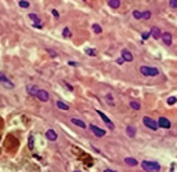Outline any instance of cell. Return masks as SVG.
I'll list each match as a JSON object with an SVG mask.
<instances>
[{
    "instance_id": "6da1fadb",
    "label": "cell",
    "mask_w": 177,
    "mask_h": 172,
    "mask_svg": "<svg viewBox=\"0 0 177 172\" xmlns=\"http://www.w3.org/2000/svg\"><path fill=\"white\" fill-rule=\"evenodd\" d=\"M141 168L145 172H159L161 171V165L155 161H143L141 163Z\"/></svg>"
},
{
    "instance_id": "7a4b0ae2",
    "label": "cell",
    "mask_w": 177,
    "mask_h": 172,
    "mask_svg": "<svg viewBox=\"0 0 177 172\" xmlns=\"http://www.w3.org/2000/svg\"><path fill=\"white\" fill-rule=\"evenodd\" d=\"M140 72L143 76H158L159 70L156 68H150V66H141Z\"/></svg>"
},
{
    "instance_id": "3957f363",
    "label": "cell",
    "mask_w": 177,
    "mask_h": 172,
    "mask_svg": "<svg viewBox=\"0 0 177 172\" xmlns=\"http://www.w3.org/2000/svg\"><path fill=\"white\" fill-rule=\"evenodd\" d=\"M0 84L4 87V88H7V90H13L14 88V83L10 81L9 77L6 76L4 73H0Z\"/></svg>"
},
{
    "instance_id": "277c9868",
    "label": "cell",
    "mask_w": 177,
    "mask_h": 172,
    "mask_svg": "<svg viewBox=\"0 0 177 172\" xmlns=\"http://www.w3.org/2000/svg\"><path fill=\"white\" fill-rule=\"evenodd\" d=\"M143 121H144V124H145V127H148L150 130H152V131H156L158 130V122L155 121V120H152L151 117H144L143 118Z\"/></svg>"
},
{
    "instance_id": "5b68a950",
    "label": "cell",
    "mask_w": 177,
    "mask_h": 172,
    "mask_svg": "<svg viewBox=\"0 0 177 172\" xmlns=\"http://www.w3.org/2000/svg\"><path fill=\"white\" fill-rule=\"evenodd\" d=\"M36 98L39 101H42V102H47V101L50 99V95H49V92L46 90H39L36 94Z\"/></svg>"
},
{
    "instance_id": "8992f818",
    "label": "cell",
    "mask_w": 177,
    "mask_h": 172,
    "mask_svg": "<svg viewBox=\"0 0 177 172\" xmlns=\"http://www.w3.org/2000/svg\"><path fill=\"white\" fill-rule=\"evenodd\" d=\"M97 113H98V116H100V117L102 118V120H104V122H105V124H107V125L109 127V130H114V128H115L114 122L111 121V120H109V118L107 117V116H105V114L102 113V112H100V110H97Z\"/></svg>"
},
{
    "instance_id": "52a82bcc",
    "label": "cell",
    "mask_w": 177,
    "mask_h": 172,
    "mask_svg": "<svg viewBox=\"0 0 177 172\" xmlns=\"http://www.w3.org/2000/svg\"><path fill=\"white\" fill-rule=\"evenodd\" d=\"M90 130H91V132H93L95 136H98V138H101V136L105 135L104 130H101V128H98V127H95L94 124H91V125H90Z\"/></svg>"
},
{
    "instance_id": "ba28073f",
    "label": "cell",
    "mask_w": 177,
    "mask_h": 172,
    "mask_svg": "<svg viewBox=\"0 0 177 172\" xmlns=\"http://www.w3.org/2000/svg\"><path fill=\"white\" fill-rule=\"evenodd\" d=\"M158 125L159 127H162V128H170L172 127V122L169 121L166 117H161L158 120Z\"/></svg>"
},
{
    "instance_id": "9c48e42d",
    "label": "cell",
    "mask_w": 177,
    "mask_h": 172,
    "mask_svg": "<svg viewBox=\"0 0 177 172\" xmlns=\"http://www.w3.org/2000/svg\"><path fill=\"white\" fill-rule=\"evenodd\" d=\"M122 58H123V61H126V62H132L133 54L129 50H122Z\"/></svg>"
},
{
    "instance_id": "30bf717a",
    "label": "cell",
    "mask_w": 177,
    "mask_h": 172,
    "mask_svg": "<svg viewBox=\"0 0 177 172\" xmlns=\"http://www.w3.org/2000/svg\"><path fill=\"white\" fill-rule=\"evenodd\" d=\"M46 138L49 140H51V142H54V140H57L58 135H57V132H55L54 130H49V131L46 132Z\"/></svg>"
},
{
    "instance_id": "8fae6325",
    "label": "cell",
    "mask_w": 177,
    "mask_h": 172,
    "mask_svg": "<svg viewBox=\"0 0 177 172\" xmlns=\"http://www.w3.org/2000/svg\"><path fill=\"white\" fill-rule=\"evenodd\" d=\"M161 39L163 40V43H165L166 45H170V44H172V35H170V33H168V32L162 33Z\"/></svg>"
},
{
    "instance_id": "7c38bea8",
    "label": "cell",
    "mask_w": 177,
    "mask_h": 172,
    "mask_svg": "<svg viewBox=\"0 0 177 172\" xmlns=\"http://www.w3.org/2000/svg\"><path fill=\"white\" fill-rule=\"evenodd\" d=\"M151 36L154 37V39H161V36H162V33H161V30H159L158 26H152L151 28Z\"/></svg>"
},
{
    "instance_id": "4fadbf2b",
    "label": "cell",
    "mask_w": 177,
    "mask_h": 172,
    "mask_svg": "<svg viewBox=\"0 0 177 172\" xmlns=\"http://www.w3.org/2000/svg\"><path fill=\"white\" fill-rule=\"evenodd\" d=\"M27 91H28V94H29V95L36 96V94H37V91H39V88H37L36 86H28V87H27Z\"/></svg>"
},
{
    "instance_id": "5bb4252c",
    "label": "cell",
    "mask_w": 177,
    "mask_h": 172,
    "mask_svg": "<svg viewBox=\"0 0 177 172\" xmlns=\"http://www.w3.org/2000/svg\"><path fill=\"white\" fill-rule=\"evenodd\" d=\"M71 122H72V124H75V125H77V127L83 128V130L86 128V122L82 121V120H79V118H72V120H71Z\"/></svg>"
},
{
    "instance_id": "9a60e30c",
    "label": "cell",
    "mask_w": 177,
    "mask_h": 172,
    "mask_svg": "<svg viewBox=\"0 0 177 172\" xmlns=\"http://www.w3.org/2000/svg\"><path fill=\"white\" fill-rule=\"evenodd\" d=\"M125 163H126L129 167H136L137 164H138V161L134 160V159H132V157H126V159H125Z\"/></svg>"
},
{
    "instance_id": "2e32d148",
    "label": "cell",
    "mask_w": 177,
    "mask_h": 172,
    "mask_svg": "<svg viewBox=\"0 0 177 172\" xmlns=\"http://www.w3.org/2000/svg\"><path fill=\"white\" fill-rule=\"evenodd\" d=\"M126 132H127V135L130 136V138H134V136H136V128L132 127V125H129V127L126 128Z\"/></svg>"
},
{
    "instance_id": "e0dca14e",
    "label": "cell",
    "mask_w": 177,
    "mask_h": 172,
    "mask_svg": "<svg viewBox=\"0 0 177 172\" xmlns=\"http://www.w3.org/2000/svg\"><path fill=\"white\" fill-rule=\"evenodd\" d=\"M108 4L112 7V8H119L120 7V0H109Z\"/></svg>"
},
{
    "instance_id": "ac0fdd59",
    "label": "cell",
    "mask_w": 177,
    "mask_h": 172,
    "mask_svg": "<svg viewBox=\"0 0 177 172\" xmlns=\"http://www.w3.org/2000/svg\"><path fill=\"white\" fill-rule=\"evenodd\" d=\"M57 108L61 110H69V106L67 103H64L62 101H57Z\"/></svg>"
},
{
    "instance_id": "d6986e66",
    "label": "cell",
    "mask_w": 177,
    "mask_h": 172,
    "mask_svg": "<svg viewBox=\"0 0 177 172\" xmlns=\"http://www.w3.org/2000/svg\"><path fill=\"white\" fill-rule=\"evenodd\" d=\"M133 17L136 19H143V13L141 11H137V10H134L133 11Z\"/></svg>"
},
{
    "instance_id": "ffe728a7",
    "label": "cell",
    "mask_w": 177,
    "mask_h": 172,
    "mask_svg": "<svg viewBox=\"0 0 177 172\" xmlns=\"http://www.w3.org/2000/svg\"><path fill=\"white\" fill-rule=\"evenodd\" d=\"M130 108L134 109V110H140V103L136 102V101H132V102H130Z\"/></svg>"
},
{
    "instance_id": "44dd1931",
    "label": "cell",
    "mask_w": 177,
    "mask_h": 172,
    "mask_svg": "<svg viewBox=\"0 0 177 172\" xmlns=\"http://www.w3.org/2000/svg\"><path fill=\"white\" fill-rule=\"evenodd\" d=\"M18 4H19V7H21V8H28V7L31 6V4H29V1H27V0H21Z\"/></svg>"
},
{
    "instance_id": "7402d4cb",
    "label": "cell",
    "mask_w": 177,
    "mask_h": 172,
    "mask_svg": "<svg viewBox=\"0 0 177 172\" xmlns=\"http://www.w3.org/2000/svg\"><path fill=\"white\" fill-rule=\"evenodd\" d=\"M29 18H31V19H32V21H33V22H35V23L40 22V19H39V17H37L36 14H33V13H32V14H29Z\"/></svg>"
},
{
    "instance_id": "603a6c76",
    "label": "cell",
    "mask_w": 177,
    "mask_h": 172,
    "mask_svg": "<svg viewBox=\"0 0 177 172\" xmlns=\"http://www.w3.org/2000/svg\"><path fill=\"white\" fill-rule=\"evenodd\" d=\"M93 30H94V33H101V26L97 25V23H94V25H93Z\"/></svg>"
},
{
    "instance_id": "cb8c5ba5",
    "label": "cell",
    "mask_w": 177,
    "mask_h": 172,
    "mask_svg": "<svg viewBox=\"0 0 177 172\" xmlns=\"http://www.w3.org/2000/svg\"><path fill=\"white\" fill-rule=\"evenodd\" d=\"M86 54L87 55H91V57H94L97 52H95V50H91V48H86Z\"/></svg>"
},
{
    "instance_id": "d4e9b609",
    "label": "cell",
    "mask_w": 177,
    "mask_h": 172,
    "mask_svg": "<svg viewBox=\"0 0 177 172\" xmlns=\"http://www.w3.org/2000/svg\"><path fill=\"white\" fill-rule=\"evenodd\" d=\"M151 18V11H145L143 13V19H150Z\"/></svg>"
},
{
    "instance_id": "484cf974",
    "label": "cell",
    "mask_w": 177,
    "mask_h": 172,
    "mask_svg": "<svg viewBox=\"0 0 177 172\" xmlns=\"http://www.w3.org/2000/svg\"><path fill=\"white\" fill-rule=\"evenodd\" d=\"M62 35H64V37H71V32H69L68 28H65V29H64Z\"/></svg>"
},
{
    "instance_id": "4316f807",
    "label": "cell",
    "mask_w": 177,
    "mask_h": 172,
    "mask_svg": "<svg viewBox=\"0 0 177 172\" xmlns=\"http://www.w3.org/2000/svg\"><path fill=\"white\" fill-rule=\"evenodd\" d=\"M169 4H170L172 8H177V0H170V1H169Z\"/></svg>"
},
{
    "instance_id": "83f0119b",
    "label": "cell",
    "mask_w": 177,
    "mask_h": 172,
    "mask_svg": "<svg viewBox=\"0 0 177 172\" xmlns=\"http://www.w3.org/2000/svg\"><path fill=\"white\" fill-rule=\"evenodd\" d=\"M176 98H174V96H170V98H169V99H168V103L169 105H174V103H176Z\"/></svg>"
},
{
    "instance_id": "f1b7e54d",
    "label": "cell",
    "mask_w": 177,
    "mask_h": 172,
    "mask_svg": "<svg viewBox=\"0 0 177 172\" xmlns=\"http://www.w3.org/2000/svg\"><path fill=\"white\" fill-rule=\"evenodd\" d=\"M107 99H108L109 105H114V99H112V95H111V94H108V95H107Z\"/></svg>"
},
{
    "instance_id": "f546056e",
    "label": "cell",
    "mask_w": 177,
    "mask_h": 172,
    "mask_svg": "<svg viewBox=\"0 0 177 172\" xmlns=\"http://www.w3.org/2000/svg\"><path fill=\"white\" fill-rule=\"evenodd\" d=\"M150 36H151L150 32H144V33H143V39H144V40H145V39H148Z\"/></svg>"
},
{
    "instance_id": "4dcf8cb0",
    "label": "cell",
    "mask_w": 177,
    "mask_h": 172,
    "mask_svg": "<svg viewBox=\"0 0 177 172\" xmlns=\"http://www.w3.org/2000/svg\"><path fill=\"white\" fill-rule=\"evenodd\" d=\"M33 26L37 28V29H42V28H43V25H42V22H37V23H33Z\"/></svg>"
},
{
    "instance_id": "1f68e13d",
    "label": "cell",
    "mask_w": 177,
    "mask_h": 172,
    "mask_svg": "<svg viewBox=\"0 0 177 172\" xmlns=\"http://www.w3.org/2000/svg\"><path fill=\"white\" fill-rule=\"evenodd\" d=\"M51 13H53V15H54L55 18H58V17H59V14H58V11H57V10H53Z\"/></svg>"
},
{
    "instance_id": "d6a6232c",
    "label": "cell",
    "mask_w": 177,
    "mask_h": 172,
    "mask_svg": "<svg viewBox=\"0 0 177 172\" xmlns=\"http://www.w3.org/2000/svg\"><path fill=\"white\" fill-rule=\"evenodd\" d=\"M32 143H33V138L31 136V138H29V147H31V149L33 147V145H32Z\"/></svg>"
},
{
    "instance_id": "836d02e7",
    "label": "cell",
    "mask_w": 177,
    "mask_h": 172,
    "mask_svg": "<svg viewBox=\"0 0 177 172\" xmlns=\"http://www.w3.org/2000/svg\"><path fill=\"white\" fill-rule=\"evenodd\" d=\"M123 62H125V61H123V58H119L118 59V64H123Z\"/></svg>"
},
{
    "instance_id": "e575fe53",
    "label": "cell",
    "mask_w": 177,
    "mask_h": 172,
    "mask_svg": "<svg viewBox=\"0 0 177 172\" xmlns=\"http://www.w3.org/2000/svg\"><path fill=\"white\" fill-rule=\"evenodd\" d=\"M104 172H116V171H112V169H105Z\"/></svg>"
},
{
    "instance_id": "d590c367",
    "label": "cell",
    "mask_w": 177,
    "mask_h": 172,
    "mask_svg": "<svg viewBox=\"0 0 177 172\" xmlns=\"http://www.w3.org/2000/svg\"><path fill=\"white\" fill-rule=\"evenodd\" d=\"M75 172H79V171H75Z\"/></svg>"
}]
</instances>
